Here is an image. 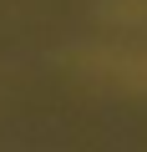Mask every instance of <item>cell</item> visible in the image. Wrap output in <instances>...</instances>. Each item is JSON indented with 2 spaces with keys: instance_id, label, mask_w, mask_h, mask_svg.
Instances as JSON below:
<instances>
[{
  "instance_id": "6da1fadb",
  "label": "cell",
  "mask_w": 147,
  "mask_h": 152,
  "mask_svg": "<svg viewBox=\"0 0 147 152\" xmlns=\"http://www.w3.org/2000/svg\"><path fill=\"white\" fill-rule=\"evenodd\" d=\"M91 76L102 81H117V86H132V91H147V51H102L86 61Z\"/></svg>"
}]
</instances>
